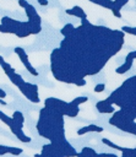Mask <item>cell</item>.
Listing matches in <instances>:
<instances>
[{
    "label": "cell",
    "mask_w": 136,
    "mask_h": 157,
    "mask_svg": "<svg viewBox=\"0 0 136 157\" xmlns=\"http://www.w3.org/2000/svg\"><path fill=\"white\" fill-rule=\"evenodd\" d=\"M21 93L31 102L33 103H38L39 102V97H38V86L37 85H33V83H28V82H25L20 88Z\"/></svg>",
    "instance_id": "1"
},
{
    "label": "cell",
    "mask_w": 136,
    "mask_h": 157,
    "mask_svg": "<svg viewBox=\"0 0 136 157\" xmlns=\"http://www.w3.org/2000/svg\"><path fill=\"white\" fill-rule=\"evenodd\" d=\"M15 53L17 54L18 59L21 60V63L23 64V66L26 67V70H27L29 74H32L33 76H38V71L31 65L29 59H28V54L25 52V49L21 48V47H16V48H15Z\"/></svg>",
    "instance_id": "2"
},
{
    "label": "cell",
    "mask_w": 136,
    "mask_h": 157,
    "mask_svg": "<svg viewBox=\"0 0 136 157\" xmlns=\"http://www.w3.org/2000/svg\"><path fill=\"white\" fill-rule=\"evenodd\" d=\"M23 9H25V11H26V15H27L28 21H31V22H32V23H34V25H40V23H42L40 16L38 15V12L36 11V9H34L32 5L27 4Z\"/></svg>",
    "instance_id": "3"
},
{
    "label": "cell",
    "mask_w": 136,
    "mask_h": 157,
    "mask_svg": "<svg viewBox=\"0 0 136 157\" xmlns=\"http://www.w3.org/2000/svg\"><path fill=\"white\" fill-rule=\"evenodd\" d=\"M10 129H11V132L21 141V142H29L31 141V137L29 136H27V135H25V132H23V130H22V128L21 126H18L15 121H13V124L10 126Z\"/></svg>",
    "instance_id": "4"
},
{
    "label": "cell",
    "mask_w": 136,
    "mask_h": 157,
    "mask_svg": "<svg viewBox=\"0 0 136 157\" xmlns=\"http://www.w3.org/2000/svg\"><path fill=\"white\" fill-rule=\"evenodd\" d=\"M23 152L22 148H18V147H10V146H4V145H0V156L2 155H6V153H11L13 156H18Z\"/></svg>",
    "instance_id": "5"
},
{
    "label": "cell",
    "mask_w": 136,
    "mask_h": 157,
    "mask_svg": "<svg viewBox=\"0 0 136 157\" xmlns=\"http://www.w3.org/2000/svg\"><path fill=\"white\" fill-rule=\"evenodd\" d=\"M88 131L100 132V131H103V128H100V126H96V125H87V126L80 129V130L77 131V134H78V135H83V134H86V132H88Z\"/></svg>",
    "instance_id": "6"
},
{
    "label": "cell",
    "mask_w": 136,
    "mask_h": 157,
    "mask_svg": "<svg viewBox=\"0 0 136 157\" xmlns=\"http://www.w3.org/2000/svg\"><path fill=\"white\" fill-rule=\"evenodd\" d=\"M66 13H69V15H74V16L81 17V18H86V13L83 12V10H82L80 6H74L71 10H66Z\"/></svg>",
    "instance_id": "7"
},
{
    "label": "cell",
    "mask_w": 136,
    "mask_h": 157,
    "mask_svg": "<svg viewBox=\"0 0 136 157\" xmlns=\"http://www.w3.org/2000/svg\"><path fill=\"white\" fill-rule=\"evenodd\" d=\"M12 119H13V121L18 125V126H21V128H23V123H25V117H23V114L21 113V112H18V110H16V112H13V114H12Z\"/></svg>",
    "instance_id": "8"
},
{
    "label": "cell",
    "mask_w": 136,
    "mask_h": 157,
    "mask_svg": "<svg viewBox=\"0 0 136 157\" xmlns=\"http://www.w3.org/2000/svg\"><path fill=\"white\" fill-rule=\"evenodd\" d=\"M0 120L2 121V123H5L9 128L13 124V119H12V117H9V115H6L4 112H1L0 110Z\"/></svg>",
    "instance_id": "9"
},
{
    "label": "cell",
    "mask_w": 136,
    "mask_h": 157,
    "mask_svg": "<svg viewBox=\"0 0 136 157\" xmlns=\"http://www.w3.org/2000/svg\"><path fill=\"white\" fill-rule=\"evenodd\" d=\"M131 61H132V60H127V59H126V63H125L123 66H120V67L116 69V72H118V74H124L125 71H127V70L131 67Z\"/></svg>",
    "instance_id": "10"
},
{
    "label": "cell",
    "mask_w": 136,
    "mask_h": 157,
    "mask_svg": "<svg viewBox=\"0 0 136 157\" xmlns=\"http://www.w3.org/2000/svg\"><path fill=\"white\" fill-rule=\"evenodd\" d=\"M86 101H87V97H77L72 102H70V104L71 105H75V107H78L81 103H85Z\"/></svg>",
    "instance_id": "11"
},
{
    "label": "cell",
    "mask_w": 136,
    "mask_h": 157,
    "mask_svg": "<svg viewBox=\"0 0 136 157\" xmlns=\"http://www.w3.org/2000/svg\"><path fill=\"white\" fill-rule=\"evenodd\" d=\"M104 88H105V85H104V83H99V85H97V86L94 87V92H97V93H98V92H102Z\"/></svg>",
    "instance_id": "12"
},
{
    "label": "cell",
    "mask_w": 136,
    "mask_h": 157,
    "mask_svg": "<svg viewBox=\"0 0 136 157\" xmlns=\"http://www.w3.org/2000/svg\"><path fill=\"white\" fill-rule=\"evenodd\" d=\"M27 4H28V2H27L26 0H18V5H20L21 7H25Z\"/></svg>",
    "instance_id": "13"
},
{
    "label": "cell",
    "mask_w": 136,
    "mask_h": 157,
    "mask_svg": "<svg viewBox=\"0 0 136 157\" xmlns=\"http://www.w3.org/2000/svg\"><path fill=\"white\" fill-rule=\"evenodd\" d=\"M38 4L40 6H47L48 5V0H38Z\"/></svg>",
    "instance_id": "14"
},
{
    "label": "cell",
    "mask_w": 136,
    "mask_h": 157,
    "mask_svg": "<svg viewBox=\"0 0 136 157\" xmlns=\"http://www.w3.org/2000/svg\"><path fill=\"white\" fill-rule=\"evenodd\" d=\"M5 97H6V92L2 88H0V98H5Z\"/></svg>",
    "instance_id": "15"
},
{
    "label": "cell",
    "mask_w": 136,
    "mask_h": 157,
    "mask_svg": "<svg viewBox=\"0 0 136 157\" xmlns=\"http://www.w3.org/2000/svg\"><path fill=\"white\" fill-rule=\"evenodd\" d=\"M2 61H4V58H2V56H1V55H0V64H1V63H2Z\"/></svg>",
    "instance_id": "16"
}]
</instances>
